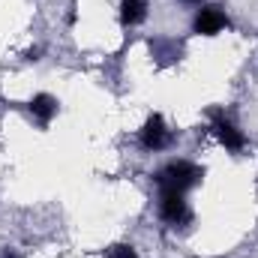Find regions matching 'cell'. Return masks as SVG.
I'll return each mask as SVG.
<instances>
[{
	"label": "cell",
	"mask_w": 258,
	"mask_h": 258,
	"mask_svg": "<svg viewBox=\"0 0 258 258\" xmlns=\"http://www.w3.org/2000/svg\"><path fill=\"white\" fill-rule=\"evenodd\" d=\"M201 177H204V168L192 165L189 159H171L156 171V186L171 192H186L201 183Z\"/></svg>",
	"instance_id": "cell-1"
},
{
	"label": "cell",
	"mask_w": 258,
	"mask_h": 258,
	"mask_svg": "<svg viewBox=\"0 0 258 258\" xmlns=\"http://www.w3.org/2000/svg\"><path fill=\"white\" fill-rule=\"evenodd\" d=\"M186 192H171V189H159V219L168 225H186L192 219L189 201L183 198Z\"/></svg>",
	"instance_id": "cell-2"
},
{
	"label": "cell",
	"mask_w": 258,
	"mask_h": 258,
	"mask_svg": "<svg viewBox=\"0 0 258 258\" xmlns=\"http://www.w3.org/2000/svg\"><path fill=\"white\" fill-rule=\"evenodd\" d=\"M138 144H141L144 150H165V147L171 144V132L165 126L162 114H150V117L144 120V126L138 132Z\"/></svg>",
	"instance_id": "cell-3"
},
{
	"label": "cell",
	"mask_w": 258,
	"mask_h": 258,
	"mask_svg": "<svg viewBox=\"0 0 258 258\" xmlns=\"http://www.w3.org/2000/svg\"><path fill=\"white\" fill-rule=\"evenodd\" d=\"M228 27V15L222 12V6H201L192 18V30L198 36H216Z\"/></svg>",
	"instance_id": "cell-4"
},
{
	"label": "cell",
	"mask_w": 258,
	"mask_h": 258,
	"mask_svg": "<svg viewBox=\"0 0 258 258\" xmlns=\"http://www.w3.org/2000/svg\"><path fill=\"white\" fill-rule=\"evenodd\" d=\"M210 129H213V135L219 138V144H222L225 150H231V153H240V150L246 147V135L234 126V123H231L225 114H213V123H210Z\"/></svg>",
	"instance_id": "cell-5"
},
{
	"label": "cell",
	"mask_w": 258,
	"mask_h": 258,
	"mask_svg": "<svg viewBox=\"0 0 258 258\" xmlns=\"http://www.w3.org/2000/svg\"><path fill=\"white\" fill-rule=\"evenodd\" d=\"M27 111L36 117V123H39V126H48V123L57 117V111H60V102H57L51 93H36V96L27 102Z\"/></svg>",
	"instance_id": "cell-6"
},
{
	"label": "cell",
	"mask_w": 258,
	"mask_h": 258,
	"mask_svg": "<svg viewBox=\"0 0 258 258\" xmlns=\"http://www.w3.org/2000/svg\"><path fill=\"white\" fill-rule=\"evenodd\" d=\"M147 18V0H120V21L126 27H135Z\"/></svg>",
	"instance_id": "cell-7"
},
{
	"label": "cell",
	"mask_w": 258,
	"mask_h": 258,
	"mask_svg": "<svg viewBox=\"0 0 258 258\" xmlns=\"http://www.w3.org/2000/svg\"><path fill=\"white\" fill-rule=\"evenodd\" d=\"M150 51H153V57H159V63L180 60V45L177 42H168V39H153L150 42Z\"/></svg>",
	"instance_id": "cell-8"
},
{
	"label": "cell",
	"mask_w": 258,
	"mask_h": 258,
	"mask_svg": "<svg viewBox=\"0 0 258 258\" xmlns=\"http://www.w3.org/2000/svg\"><path fill=\"white\" fill-rule=\"evenodd\" d=\"M105 258H138V252H135V246H129V243H114V246L105 249Z\"/></svg>",
	"instance_id": "cell-9"
},
{
	"label": "cell",
	"mask_w": 258,
	"mask_h": 258,
	"mask_svg": "<svg viewBox=\"0 0 258 258\" xmlns=\"http://www.w3.org/2000/svg\"><path fill=\"white\" fill-rule=\"evenodd\" d=\"M0 258H21V255H18L15 249H3V252H0Z\"/></svg>",
	"instance_id": "cell-10"
},
{
	"label": "cell",
	"mask_w": 258,
	"mask_h": 258,
	"mask_svg": "<svg viewBox=\"0 0 258 258\" xmlns=\"http://www.w3.org/2000/svg\"><path fill=\"white\" fill-rule=\"evenodd\" d=\"M180 3H204V0H180Z\"/></svg>",
	"instance_id": "cell-11"
}]
</instances>
